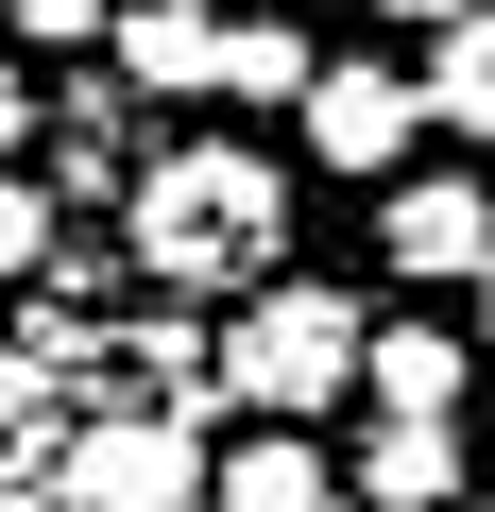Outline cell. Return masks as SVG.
I'll return each mask as SVG.
<instances>
[{
    "label": "cell",
    "instance_id": "cell-8",
    "mask_svg": "<svg viewBox=\"0 0 495 512\" xmlns=\"http://www.w3.org/2000/svg\"><path fill=\"white\" fill-rule=\"evenodd\" d=\"M342 495H376V512H461V444H444V427H393V410H376V444L342 461Z\"/></svg>",
    "mask_w": 495,
    "mask_h": 512
},
{
    "label": "cell",
    "instance_id": "cell-12",
    "mask_svg": "<svg viewBox=\"0 0 495 512\" xmlns=\"http://www.w3.org/2000/svg\"><path fill=\"white\" fill-rule=\"evenodd\" d=\"M35 256H52V205H35L18 171H0V274H35Z\"/></svg>",
    "mask_w": 495,
    "mask_h": 512
},
{
    "label": "cell",
    "instance_id": "cell-5",
    "mask_svg": "<svg viewBox=\"0 0 495 512\" xmlns=\"http://www.w3.org/2000/svg\"><path fill=\"white\" fill-rule=\"evenodd\" d=\"M376 256H393V274H478V256H495V188L478 171H393V205H376Z\"/></svg>",
    "mask_w": 495,
    "mask_h": 512
},
{
    "label": "cell",
    "instance_id": "cell-6",
    "mask_svg": "<svg viewBox=\"0 0 495 512\" xmlns=\"http://www.w3.org/2000/svg\"><path fill=\"white\" fill-rule=\"evenodd\" d=\"M205 495H222V512H342V461H325L308 427H239V444L205 461Z\"/></svg>",
    "mask_w": 495,
    "mask_h": 512
},
{
    "label": "cell",
    "instance_id": "cell-2",
    "mask_svg": "<svg viewBox=\"0 0 495 512\" xmlns=\"http://www.w3.org/2000/svg\"><path fill=\"white\" fill-rule=\"evenodd\" d=\"M205 376L239 393V427H325V410L359 393V308L308 291V274H257V308L205 342Z\"/></svg>",
    "mask_w": 495,
    "mask_h": 512
},
{
    "label": "cell",
    "instance_id": "cell-14",
    "mask_svg": "<svg viewBox=\"0 0 495 512\" xmlns=\"http://www.w3.org/2000/svg\"><path fill=\"white\" fill-rule=\"evenodd\" d=\"M18 120H35V86H18V69H0V154H18Z\"/></svg>",
    "mask_w": 495,
    "mask_h": 512
},
{
    "label": "cell",
    "instance_id": "cell-9",
    "mask_svg": "<svg viewBox=\"0 0 495 512\" xmlns=\"http://www.w3.org/2000/svg\"><path fill=\"white\" fill-rule=\"evenodd\" d=\"M410 103H427V120H461V137H495V0H461V18L427 35V69H410Z\"/></svg>",
    "mask_w": 495,
    "mask_h": 512
},
{
    "label": "cell",
    "instance_id": "cell-16",
    "mask_svg": "<svg viewBox=\"0 0 495 512\" xmlns=\"http://www.w3.org/2000/svg\"><path fill=\"white\" fill-rule=\"evenodd\" d=\"M461 291H478V325H495V256H478V274H461Z\"/></svg>",
    "mask_w": 495,
    "mask_h": 512
},
{
    "label": "cell",
    "instance_id": "cell-10",
    "mask_svg": "<svg viewBox=\"0 0 495 512\" xmlns=\"http://www.w3.org/2000/svg\"><path fill=\"white\" fill-rule=\"evenodd\" d=\"M308 69H325V52H308L291 18H222V35H205V103H291Z\"/></svg>",
    "mask_w": 495,
    "mask_h": 512
},
{
    "label": "cell",
    "instance_id": "cell-15",
    "mask_svg": "<svg viewBox=\"0 0 495 512\" xmlns=\"http://www.w3.org/2000/svg\"><path fill=\"white\" fill-rule=\"evenodd\" d=\"M393 18H427V35H444V18H461V0H393Z\"/></svg>",
    "mask_w": 495,
    "mask_h": 512
},
{
    "label": "cell",
    "instance_id": "cell-4",
    "mask_svg": "<svg viewBox=\"0 0 495 512\" xmlns=\"http://www.w3.org/2000/svg\"><path fill=\"white\" fill-rule=\"evenodd\" d=\"M291 120H308V154H325V171H393V154L427 137L410 69H376V52H325V69L291 86Z\"/></svg>",
    "mask_w": 495,
    "mask_h": 512
},
{
    "label": "cell",
    "instance_id": "cell-13",
    "mask_svg": "<svg viewBox=\"0 0 495 512\" xmlns=\"http://www.w3.org/2000/svg\"><path fill=\"white\" fill-rule=\"evenodd\" d=\"M0 18H18V35H103L120 0H0Z\"/></svg>",
    "mask_w": 495,
    "mask_h": 512
},
{
    "label": "cell",
    "instance_id": "cell-1",
    "mask_svg": "<svg viewBox=\"0 0 495 512\" xmlns=\"http://www.w3.org/2000/svg\"><path fill=\"white\" fill-rule=\"evenodd\" d=\"M120 222H137V274L154 291H257L274 256H291V171L239 154V137H188V154L137 171Z\"/></svg>",
    "mask_w": 495,
    "mask_h": 512
},
{
    "label": "cell",
    "instance_id": "cell-3",
    "mask_svg": "<svg viewBox=\"0 0 495 512\" xmlns=\"http://www.w3.org/2000/svg\"><path fill=\"white\" fill-rule=\"evenodd\" d=\"M52 495L69 512H188L205 495V444H188V410H103V427L52 444Z\"/></svg>",
    "mask_w": 495,
    "mask_h": 512
},
{
    "label": "cell",
    "instance_id": "cell-7",
    "mask_svg": "<svg viewBox=\"0 0 495 512\" xmlns=\"http://www.w3.org/2000/svg\"><path fill=\"white\" fill-rule=\"evenodd\" d=\"M359 393H376L393 427H444V410H461V342H444V325H359Z\"/></svg>",
    "mask_w": 495,
    "mask_h": 512
},
{
    "label": "cell",
    "instance_id": "cell-11",
    "mask_svg": "<svg viewBox=\"0 0 495 512\" xmlns=\"http://www.w3.org/2000/svg\"><path fill=\"white\" fill-rule=\"evenodd\" d=\"M205 35H222L205 0H137V18H120V69H137L154 103H205Z\"/></svg>",
    "mask_w": 495,
    "mask_h": 512
}]
</instances>
